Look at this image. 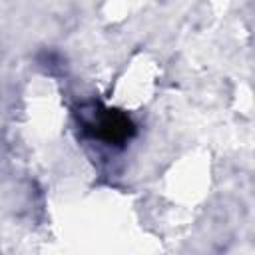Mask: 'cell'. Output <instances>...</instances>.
<instances>
[{"instance_id":"cell-1","label":"cell","mask_w":255,"mask_h":255,"mask_svg":"<svg viewBox=\"0 0 255 255\" xmlns=\"http://www.w3.org/2000/svg\"><path fill=\"white\" fill-rule=\"evenodd\" d=\"M92 137H98L106 143H124L135 133V126L128 114L120 110H100L92 122H86V128Z\"/></svg>"}]
</instances>
